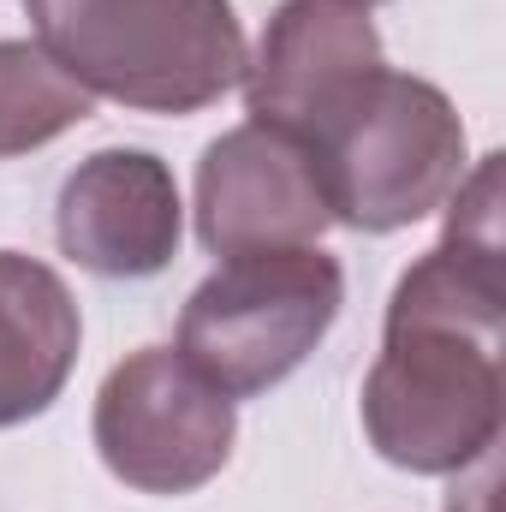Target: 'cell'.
I'll return each mask as SVG.
<instances>
[{
    "label": "cell",
    "mask_w": 506,
    "mask_h": 512,
    "mask_svg": "<svg viewBox=\"0 0 506 512\" xmlns=\"http://www.w3.org/2000/svg\"><path fill=\"white\" fill-rule=\"evenodd\" d=\"M506 239L501 155L453 185L447 239L423 251L387 298L381 352L364 376V435L411 477H465L506 417Z\"/></svg>",
    "instance_id": "6da1fadb"
},
{
    "label": "cell",
    "mask_w": 506,
    "mask_h": 512,
    "mask_svg": "<svg viewBox=\"0 0 506 512\" xmlns=\"http://www.w3.org/2000/svg\"><path fill=\"white\" fill-rule=\"evenodd\" d=\"M54 66L137 114H197L245 84L233 0H24Z\"/></svg>",
    "instance_id": "7a4b0ae2"
},
{
    "label": "cell",
    "mask_w": 506,
    "mask_h": 512,
    "mask_svg": "<svg viewBox=\"0 0 506 512\" xmlns=\"http://www.w3.org/2000/svg\"><path fill=\"white\" fill-rule=\"evenodd\" d=\"M328 215L358 233H399L435 215L465 179V120L441 84L376 66L304 131Z\"/></svg>",
    "instance_id": "3957f363"
},
{
    "label": "cell",
    "mask_w": 506,
    "mask_h": 512,
    "mask_svg": "<svg viewBox=\"0 0 506 512\" xmlns=\"http://www.w3.org/2000/svg\"><path fill=\"white\" fill-rule=\"evenodd\" d=\"M346 274L322 245L221 256L179 310V358L227 399L280 387L334 328Z\"/></svg>",
    "instance_id": "277c9868"
},
{
    "label": "cell",
    "mask_w": 506,
    "mask_h": 512,
    "mask_svg": "<svg viewBox=\"0 0 506 512\" xmlns=\"http://www.w3.org/2000/svg\"><path fill=\"white\" fill-rule=\"evenodd\" d=\"M96 453L137 495H191L215 483L239 441V411L173 346H143L96 393Z\"/></svg>",
    "instance_id": "5b68a950"
},
{
    "label": "cell",
    "mask_w": 506,
    "mask_h": 512,
    "mask_svg": "<svg viewBox=\"0 0 506 512\" xmlns=\"http://www.w3.org/2000/svg\"><path fill=\"white\" fill-rule=\"evenodd\" d=\"M328 227H334V215H328L316 155L304 137L245 120L203 149V161H197V239L215 256L322 245Z\"/></svg>",
    "instance_id": "8992f818"
},
{
    "label": "cell",
    "mask_w": 506,
    "mask_h": 512,
    "mask_svg": "<svg viewBox=\"0 0 506 512\" xmlns=\"http://www.w3.org/2000/svg\"><path fill=\"white\" fill-rule=\"evenodd\" d=\"M60 251L102 280H149L185 239L179 179L149 149H96L60 185Z\"/></svg>",
    "instance_id": "52a82bcc"
},
{
    "label": "cell",
    "mask_w": 506,
    "mask_h": 512,
    "mask_svg": "<svg viewBox=\"0 0 506 512\" xmlns=\"http://www.w3.org/2000/svg\"><path fill=\"white\" fill-rule=\"evenodd\" d=\"M381 60V36L370 6L352 0H280L262 24V42L245 60L251 120L292 137L316 126L352 84H364Z\"/></svg>",
    "instance_id": "ba28073f"
},
{
    "label": "cell",
    "mask_w": 506,
    "mask_h": 512,
    "mask_svg": "<svg viewBox=\"0 0 506 512\" xmlns=\"http://www.w3.org/2000/svg\"><path fill=\"white\" fill-rule=\"evenodd\" d=\"M84 316L72 286L24 251H0V429L42 417L78 370Z\"/></svg>",
    "instance_id": "9c48e42d"
},
{
    "label": "cell",
    "mask_w": 506,
    "mask_h": 512,
    "mask_svg": "<svg viewBox=\"0 0 506 512\" xmlns=\"http://www.w3.org/2000/svg\"><path fill=\"white\" fill-rule=\"evenodd\" d=\"M96 114V96L72 84L42 42H0V161L30 155Z\"/></svg>",
    "instance_id": "30bf717a"
},
{
    "label": "cell",
    "mask_w": 506,
    "mask_h": 512,
    "mask_svg": "<svg viewBox=\"0 0 506 512\" xmlns=\"http://www.w3.org/2000/svg\"><path fill=\"white\" fill-rule=\"evenodd\" d=\"M352 6H376V0H352Z\"/></svg>",
    "instance_id": "8fae6325"
}]
</instances>
